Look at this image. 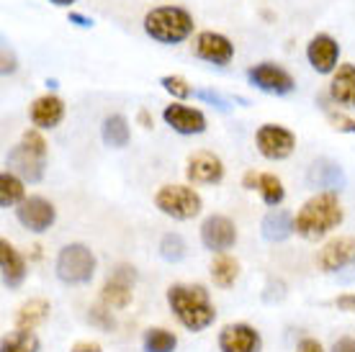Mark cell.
Returning a JSON list of instances; mask_svg holds the SVG:
<instances>
[{
    "label": "cell",
    "mask_w": 355,
    "mask_h": 352,
    "mask_svg": "<svg viewBox=\"0 0 355 352\" xmlns=\"http://www.w3.org/2000/svg\"><path fill=\"white\" fill-rule=\"evenodd\" d=\"M6 168L26 183H42L46 173V141L39 129H26L16 147L6 155Z\"/></svg>",
    "instance_id": "3"
},
{
    "label": "cell",
    "mask_w": 355,
    "mask_h": 352,
    "mask_svg": "<svg viewBox=\"0 0 355 352\" xmlns=\"http://www.w3.org/2000/svg\"><path fill=\"white\" fill-rule=\"evenodd\" d=\"M155 209L165 213L168 219L191 221L204 209V198L196 193L191 185H162L155 193Z\"/></svg>",
    "instance_id": "6"
},
{
    "label": "cell",
    "mask_w": 355,
    "mask_h": 352,
    "mask_svg": "<svg viewBox=\"0 0 355 352\" xmlns=\"http://www.w3.org/2000/svg\"><path fill=\"white\" fill-rule=\"evenodd\" d=\"M165 301L173 317L178 319V324L193 335L209 329L216 322V306L211 301V293L201 283H173L165 291Z\"/></svg>",
    "instance_id": "1"
},
{
    "label": "cell",
    "mask_w": 355,
    "mask_h": 352,
    "mask_svg": "<svg viewBox=\"0 0 355 352\" xmlns=\"http://www.w3.org/2000/svg\"><path fill=\"white\" fill-rule=\"evenodd\" d=\"M240 260L232 257L230 252H222V255H214L211 265H209V275H211V283L216 288H232L234 283L240 281Z\"/></svg>",
    "instance_id": "25"
},
{
    "label": "cell",
    "mask_w": 355,
    "mask_h": 352,
    "mask_svg": "<svg viewBox=\"0 0 355 352\" xmlns=\"http://www.w3.org/2000/svg\"><path fill=\"white\" fill-rule=\"evenodd\" d=\"M306 60H309L311 70L320 75H332L340 64V44L329 34H317L306 44Z\"/></svg>",
    "instance_id": "16"
},
{
    "label": "cell",
    "mask_w": 355,
    "mask_h": 352,
    "mask_svg": "<svg viewBox=\"0 0 355 352\" xmlns=\"http://www.w3.org/2000/svg\"><path fill=\"white\" fill-rule=\"evenodd\" d=\"M101 139L106 141V147H114V150H124L129 139H132V126L126 121V116L121 114H111L103 118V126H101Z\"/></svg>",
    "instance_id": "26"
},
{
    "label": "cell",
    "mask_w": 355,
    "mask_h": 352,
    "mask_svg": "<svg viewBox=\"0 0 355 352\" xmlns=\"http://www.w3.org/2000/svg\"><path fill=\"white\" fill-rule=\"evenodd\" d=\"M98 260L96 252L83 242H70L57 252L54 260V275L64 285H88L96 278Z\"/></svg>",
    "instance_id": "5"
},
{
    "label": "cell",
    "mask_w": 355,
    "mask_h": 352,
    "mask_svg": "<svg viewBox=\"0 0 355 352\" xmlns=\"http://www.w3.org/2000/svg\"><path fill=\"white\" fill-rule=\"evenodd\" d=\"M0 275H3V285L8 291L21 288L28 275L26 257L21 255L8 239H0Z\"/></svg>",
    "instance_id": "19"
},
{
    "label": "cell",
    "mask_w": 355,
    "mask_h": 352,
    "mask_svg": "<svg viewBox=\"0 0 355 352\" xmlns=\"http://www.w3.org/2000/svg\"><path fill=\"white\" fill-rule=\"evenodd\" d=\"M52 314V303L46 299H28L16 308L13 317V329H28L34 332L36 326H42Z\"/></svg>",
    "instance_id": "22"
},
{
    "label": "cell",
    "mask_w": 355,
    "mask_h": 352,
    "mask_svg": "<svg viewBox=\"0 0 355 352\" xmlns=\"http://www.w3.org/2000/svg\"><path fill=\"white\" fill-rule=\"evenodd\" d=\"M28 118L34 123V129L39 132H49V129H57L64 118V100L54 93H46V96H39L28 106Z\"/></svg>",
    "instance_id": "18"
},
{
    "label": "cell",
    "mask_w": 355,
    "mask_h": 352,
    "mask_svg": "<svg viewBox=\"0 0 355 352\" xmlns=\"http://www.w3.org/2000/svg\"><path fill=\"white\" fill-rule=\"evenodd\" d=\"M160 85L168 90L175 100H186V98L193 96V88H191L188 80L180 78V75H165V78H160Z\"/></svg>",
    "instance_id": "32"
},
{
    "label": "cell",
    "mask_w": 355,
    "mask_h": 352,
    "mask_svg": "<svg viewBox=\"0 0 355 352\" xmlns=\"http://www.w3.org/2000/svg\"><path fill=\"white\" fill-rule=\"evenodd\" d=\"M219 352H263V335L248 322H230L216 335Z\"/></svg>",
    "instance_id": "12"
},
{
    "label": "cell",
    "mask_w": 355,
    "mask_h": 352,
    "mask_svg": "<svg viewBox=\"0 0 355 352\" xmlns=\"http://www.w3.org/2000/svg\"><path fill=\"white\" fill-rule=\"evenodd\" d=\"M186 177L198 185H216L224 180V162L214 152H193L186 162Z\"/></svg>",
    "instance_id": "15"
},
{
    "label": "cell",
    "mask_w": 355,
    "mask_h": 352,
    "mask_svg": "<svg viewBox=\"0 0 355 352\" xmlns=\"http://www.w3.org/2000/svg\"><path fill=\"white\" fill-rule=\"evenodd\" d=\"M329 98L338 106L355 108V64H340L338 70L332 72Z\"/></svg>",
    "instance_id": "23"
},
{
    "label": "cell",
    "mask_w": 355,
    "mask_h": 352,
    "mask_svg": "<svg viewBox=\"0 0 355 352\" xmlns=\"http://www.w3.org/2000/svg\"><path fill=\"white\" fill-rule=\"evenodd\" d=\"M26 180H21L16 173L6 170L0 175V206L3 209H10V206H18L21 201H26V188H24Z\"/></svg>",
    "instance_id": "28"
},
{
    "label": "cell",
    "mask_w": 355,
    "mask_h": 352,
    "mask_svg": "<svg viewBox=\"0 0 355 352\" xmlns=\"http://www.w3.org/2000/svg\"><path fill=\"white\" fill-rule=\"evenodd\" d=\"M162 118H165V123H168L173 132L183 134V137H196V134L206 132L204 111L186 106V103H180V100H175V103L165 106V111H162Z\"/></svg>",
    "instance_id": "14"
},
{
    "label": "cell",
    "mask_w": 355,
    "mask_h": 352,
    "mask_svg": "<svg viewBox=\"0 0 355 352\" xmlns=\"http://www.w3.org/2000/svg\"><path fill=\"white\" fill-rule=\"evenodd\" d=\"M54 6H60V8H67V6H72L75 0H52Z\"/></svg>",
    "instance_id": "41"
},
{
    "label": "cell",
    "mask_w": 355,
    "mask_h": 352,
    "mask_svg": "<svg viewBox=\"0 0 355 352\" xmlns=\"http://www.w3.org/2000/svg\"><path fill=\"white\" fill-rule=\"evenodd\" d=\"M329 123L335 132H345V134H355V118L343 114H329Z\"/></svg>",
    "instance_id": "33"
},
{
    "label": "cell",
    "mask_w": 355,
    "mask_h": 352,
    "mask_svg": "<svg viewBox=\"0 0 355 352\" xmlns=\"http://www.w3.org/2000/svg\"><path fill=\"white\" fill-rule=\"evenodd\" d=\"M255 147L266 159L281 162V159L291 157L296 150V134L281 123H263L255 132Z\"/></svg>",
    "instance_id": "8"
},
{
    "label": "cell",
    "mask_w": 355,
    "mask_h": 352,
    "mask_svg": "<svg viewBox=\"0 0 355 352\" xmlns=\"http://www.w3.org/2000/svg\"><path fill=\"white\" fill-rule=\"evenodd\" d=\"M260 234L268 242H286V239L296 234L293 231V216L286 209H270V211L263 216V224H260Z\"/></svg>",
    "instance_id": "24"
},
{
    "label": "cell",
    "mask_w": 355,
    "mask_h": 352,
    "mask_svg": "<svg viewBox=\"0 0 355 352\" xmlns=\"http://www.w3.org/2000/svg\"><path fill=\"white\" fill-rule=\"evenodd\" d=\"M134 283H137V267L134 265H116L101 288V303L114 308V311L126 308L134 301Z\"/></svg>",
    "instance_id": "7"
},
{
    "label": "cell",
    "mask_w": 355,
    "mask_h": 352,
    "mask_svg": "<svg viewBox=\"0 0 355 352\" xmlns=\"http://www.w3.org/2000/svg\"><path fill=\"white\" fill-rule=\"evenodd\" d=\"M16 219L31 234H44L57 221V209H54L52 201H46L44 195H28L26 201H21L16 206Z\"/></svg>",
    "instance_id": "11"
},
{
    "label": "cell",
    "mask_w": 355,
    "mask_h": 352,
    "mask_svg": "<svg viewBox=\"0 0 355 352\" xmlns=\"http://www.w3.org/2000/svg\"><path fill=\"white\" fill-rule=\"evenodd\" d=\"M196 57L204 62H211V64H230L232 57H234V44L224 34H216V31H201L196 36Z\"/></svg>",
    "instance_id": "17"
},
{
    "label": "cell",
    "mask_w": 355,
    "mask_h": 352,
    "mask_svg": "<svg viewBox=\"0 0 355 352\" xmlns=\"http://www.w3.org/2000/svg\"><path fill=\"white\" fill-rule=\"evenodd\" d=\"M111 311H114V308L103 306V303L98 301L96 306L88 308V322L93 326H98V329H103V332H114V329H116V319H114V314H111Z\"/></svg>",
    "instance_id": "31"
},
{
    "label": "cell",
    "mask_w": 355,
    "mask_h": 352,
    "mask_svg": "<svg viewBox=\"0 0 355 352\" xmlns=\"http://www.w3.org/2000/svg\"><path fill=\"white\" fill-rule=\"evenodd\" d=\"M343 219H345V211L338 201V193L322 191L302 203V209L293 216V231L306 242H317L338 229Z\"/></svg>",
    "instance_id": "2"
},
{
    "label": "cell",
    "mask_w": 355,
    "mask_h": 352,
    "mask_svg": "<svg viewBox=\"0 0 355 352\" xmlns=\"http://www.w3.org/2000/svg\"><path fill=\"white\" fill-rule=\"evenodd\" d=\"M296 352H324V347H322L320 340L304 337V340H299V344H296Z\"/></svg>",
    "instance_id": "36"
},
{
    "label": "cell",
    "mask_w": 355,
    "mask_h": 352,
    "mask_svg": "<svg viewBox=\"0 0 355 352\" xmlns=\"http://www.w3.org/2000/svg\"><path fill=\"white\" fill-rule=\"evenodd\" d=\"M39 350H42V342H39L36 332H28V329H13L0 342V352H39Z\"/></svg>",
    "instance_id": "29"
},
{
    "label": "cell",
    "mask_w": 355,
    "mask_h": 352,
    "mask_svg": "<svg viewBox=\"0 0 355 352\" xmlns=\"http://www.w3.org/2000/svg\"><path fill=\"white\" fill-rule=\"evenodd\" d=\"M186 255H188V245L180 234L168 231V234L160 239V257L165 263L175 265V263H180V260H186Z\"/></svg>",
    "instance_id": "30"
},
{
    "label": "cell",
    "mask_w": 355,
    "mask_h": 352,
    "mask_svg": "<svg viewBox=\"0 0 355 352\" xmlns=\"http://www.w3.org/2000/svg\"><path fill=\"white\" fill-rule=\"evenodd\" d=\"M139 121L144 123V129H152V118H150V114H147V111H139Z\"/></svg>",
    "instance_id": "40"
},
{
    "label": "cell",
    "mask_w": 355,
    "mask_h": 352,
    "mask_svg": "<svg viewBox=\"0 0 355 352\" xmlns=\"http://www.w3.org/2000/svg\"><path fill=\"white\" fill-rule=\"evenodd\" d=\"M338 311H345V314H355V293H340L338 299L332 301Z\"/></svg>",
    "instance_id": "34"
},
{
    "label": "cell",
    "mask_w": 355,
    "mask_h": 352,
    "mask_svg": "<svg viewBox=\"0 0 355 352\" xmlns=\"http://www.w3.org/2000/svg\"><path fill=\"white\" fill-rule=\"evenodd\" d=\"M314 265L327 275H338L340 270L355 265V237L343 234V237L327 239V242L317 249Z\"/></svg>",
    "instance_id": "9"
},
{
    "label": "cell",
    "mask_w": 355,
    "mask_h": 352,
    "mask_svg": "<svg viewBox=\"0 0 355 352\" xmlns=\"http://www.w3.org/2000/svg\"><path fill=\"white\" fill-rule=\"evenodd\" d=\"M201 245L211 252V255H222V252H230L232 247L237 245V224L224 216V213H211L206 216L204 224H201Z\"/></svg>",
    "instance_id": "10"
},
{
    "label": "cell",
    "mask_w": 355,
    "mask_h": 352,
    "mask_svg": "<svg viewBox=\"0 0 355 352\" xmlns=\"http://www.w3.org/2000/svg\"><path fill=\"white\" fill-rule=\"evenodd\" d=\"M306 177H309V183L314 185V188H322L324 193H338V191H343L347 183L343 168H340L338 162H332V159H327V157L311 162L309 175Z\"/></svg>",
    "instance_id": "21"
},
{
    "label": "cell",
    "mask_w": 355,
    "mask_h": 352,
    "mask_svg": "<svg viewBox=\"0 0 355 352\" xmlns=\"http://www.w3.org/2000/svg\"><path fill=\"white\" fill-rule=\"evenodd\" d=\"M144 31L160 44H180L193 34V16L180 6H160L144 16Z\"/></svg>",
    "instance_id": "4"
},
{
    "label": "cell",
    "mask_w": 355,
    "mask_h": 352,
    "mask_svg": "<svg viewBox=\"0 0 355 352\" xmlns=\"http://www.w3.org/2000/svg\"><path fill=\"white\" fill-rule=\"evenodd\" d=\"M242 188L248 191H258L260 198L266 206L270 209H278L286 198V188L281 183V177H275L273 173H258V170H248L242 175Z\"/></svg>",
    "instance_id": "20"
},
{
    "label": "cell",
    "mask_w": 355,
    "mask_h": 352,
    "mask_svg": "<svg viewBox=\"0 0 355 352\" xmlns=\"http://www.w3.org/2000/svg\"><path fill=\"white\" fill-rule=\"evenodd\" d=\"M70 21L75 24V26H80V28H90V26H93V21H90V18H85L83 13H70Z\"/></svg>",
    "instance_id": "39"
},
{
    "label": "cell",
    "mask_w": 355,
    "mask_h": 352,
    "mask_svg": "<svg viewBox=\"0 0 355 352\" xmlns=\"http://www.w3.org/2000/svg\"><path fill=\"white\" fill-rule=\"evenodd\" d=\"M142 350L144 352H175L178 350V335L168 326H150L142 335Z\"/></svg>",
    "instance_id": "27"
},
{
    "label": "cell",
    "mask_w": 355,
    "mask_h": 352,
    "mask_svg": "<svg viewBox=\"0 0 355 352\" xmlns=\"http://www.w3.org/2000/svg\"><path fill=\"white\" fill-rule=\"evenodd\" d=\"M329 352H355V337H350V335L338 337V340L332 342V347H329Z\"/></svg>",
    "instance_id": "35"
},
{
    "label": "cell",
    "mask_w": 355,
    "mask_h": 352,
    "mask_svg": "<svg viewBox=\"0 0 355 352\" xmlns=\"http://www.w3.org/2000/svg\"><path fill=\"white\" fill-rule=\"evenodd\" d=\"M70 352H103V347L96 342V340H80L70 347Z\"/></svg>",
    "instance_id": "37"
},
{
    "label": "cell",
    "mask_w": 355,
    "mask_h": 352,
    "mask_svg": "<svg viewBox=\"0 0 355 352\" xmlns=\"http://www.w3.org/2000/svg\"><path fill=\"white\" fill-rule=\"evenodd\" d=\"M13 70H16V60H13L8 46H3V75H10Z\"/></svg>",
    "instance_id": "38"
},
{
    "label": "cell",
    "mask_w": 355,
    "mask_h": 352,
    "mask_svg": "<svg viewBox=\"0 0 355 352\" xmlns=\"http://www.w3.org/2000/svg\"><path fill=\"white\" fill-rule=\"evenodd\" d=\"M250 85H255L258 90L268 93V96H288L296 88V80L273 62H260L255 67L248 70Z\"/></svg>",
    "instance_id": "13"
}]
</instances>
